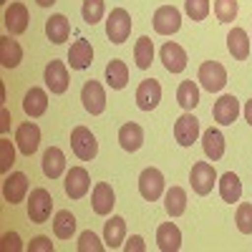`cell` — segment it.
Instances as JSON below:
<instances>
[{"label":"cell","instance_id":"obj_13","mask_svg":"<svg viewBox=\"0 0 252 252\" xmlns=\"http://www.w3.org/2000/svg\"><path fill=\"white\" fill-rule=\"evenodd\" d=\"M240 101H237V96H232V94H224V96H220L217 101H215V109H212V116H215V121L220 124V126H232L235 121H237V116H240Z\"/></svg>","mask_w":252,"mask_h":252},{"label":"cell","instance_id":"obj_2","mask_svg":"<svg viewBox=\"0 0 252 252\" xmlns=\"http://www.w3.org/2000/svg\"><path fill=\"white\" fill-rule=\"evenodd\" d=\"M51 212H53V197L48 189L43 187H35L31 189V197H28V220L33 224H43L51 220Z\"/></svg>","mask_w":252,"mask_h":252},{"label":"cell","instance_id":"obj_35","mask_svg":"<svg viewBox=\"0 0 252 252\" xmlns=\"http://www.w3.org/2000/svg\"><path fill=\"white\" fill-rule=\"evenodd\" d=\"M103 13H106V5H103V0H83L81 15H83V20H86L89 26H96L98 20L103 18Z\"/></svg>","mask_w":252,"mask_h":252},{"label":"cell","instance_id":"obj_32","mask_svg":"<svg viewBox=\"0 0 252 252\" xmlns=\"http://www.w3.org/2000/svg\"><path fill=\"white\" fill-rule=\"evenodd\" d=\"M53 232L58 240H71L76 232V217L71 215V209H58L53 215Z\"/></svg>","mask_w":252,"mask_h":252},{"label":"cell","instance_id":"obj_42","mask_svg":"<svg viewBox=\"0 0 252 252\" xmlns=\"http://www.w3.org/2000/svg\"><path fill=\"white\" fill-rule=\"evenodd\" d=\"M26 250H28V252H53V242H51L48 237H43V235H38V237L31 240V245H28Z\"/></svg>","mask_w":252,"mask_h":252},{"label":"cell","instance_id":"obj_5","mask_svg":"<svg viewBox=\"0 0 252 252\" xmlns=\"http://www.w3.org/2000/svg\"><path fill=\"white\" fill-rule=\"evenodd\" d=\"M71 149H73V154L81 161H91L98 154V141L91 134V129H86V126H76V129L71 131Z\"/></svg>","mask_w":252,"mask_h":252},{"label":"cell","instance_id":"obj_7","mask_svg":"<svg viewBox=\"0 0 252 252\" xmlns=\"http://www.w3.org/2000/svg\"><path fill=\"white\" fill-rule=\"evenodd\" d=\"M81 101H83V109H86L91 116H98V114L106 111V91H103V86L94 78H89L86 83H83Z\"/></svg>","mask_w":252,"mask_h":252},{"label":"cell","instance_id":"obj_38","mask_svg":"<svg viewBox=\"0 0 252 252\" xmlns=\"http://www.w3.org/2000/svg\"><path fill=\"white\" fill-rule=\"evenodd\" d=\"M235 222H237V229L242 235H252V204L250 202H242L235 212Z\"/></svg>","mask_w":252,"mask_h":252},{"label":"cell","instance_id":"obj_6","mask_svg":"<svg viewBox=\"0 0 252 252\" xmlns=\"http://www.w3.org/2000/svg\"><path fill=\"white\" fill-rule=\"evenodd\" d=\"M164 174L157 169V166H146V169L139 174V194L146 202H157L164 194Z\"/></svg>","mask_w":252,"mask_h":252},{"label":"cell","instance_id":"obj_9","mask_svg":"<svg viewBox=\"0 0 252 252\" xmlns=\"http://www.w3.org/2000/svg\"><path fill=\"white\" fill-rule=\"evenodd\" d=\"M43 81H46V86L51 89V94L61 96V94H66L68 86H71V81H68V66L63 61H51L46 71H43Z\"/></svg>","mask_w":252,"mask_h":252},{"label":"cell","instance_id":"obj_8","mask_svg":"<svg viewBox=\"0 0 252 252\" xmlns=\"http://www.w3.org/2000/svg\"><path fill=\"white\" fill-rule=\"evenodd\" d=\"M199 136H202L199 119H197L192 111H184V114L174 121V139H177V144H179V146H192Z\"/></svg>","mask_w":252,"mask_h":252},{"label":"cell","instance_id":"obj_15","mask_svg":"<svg viewBox=\"0 0 252 252\" xmlns=\"http://www.w3.org/2000/svg\"><path fill=\"white\" fill-rule=\"evenodd\" d=\"M161 101V83L157 78H144L136 89V106L141 111H154Z\"/></svg>","mask_w":252,"mask_h":252},{"label":"cell","instance_id":"obj_44","mask_svg":"<svg viewBox=\"0 0 252 252\" xmlns=\"http://www.w3.org/2000/svg\"><path fill=\"white\" fill-rule=\"evenodd\" d=\"M0 116H3V124H0V131H3V136H5V134L10 131V121H13V119H10V111H8L5 106H3V111H0Z\"/></svg>","mask_w":252,"mask_h":252},{"label":"cell","instance_id":"obj_1","mask_svg":"<svg viewBox=\"0 0 252 252\" xmlns=\"http://www.w3.org/2000/svg\"><path fill=\"white\" fill-rule=\"evenodd\" d=\"M131 28H134V23H131V15H129L126 8H114L109 13V18H106V35H109L111 43H116V46L126 43L129 35H131Z\"/></svg>","mask_w":252,"mask_h":252},{"label":"cell","instance_id":"obj_3","mask_svg":"<svg viewBox=\"0 0 252 252\" xmlns=\"http://www.w3.org/2000/svg\"><path fill=\"white\" fill-rule=\"evenodd\" d=\"M197 81H199V86L209 94H217L224 89V83H227V71L220 61H204L199 71H197Z\"/></svg>","mask_w":252,"mask_h":252},{"label":"cell","instance_id":"obj_46","mask_svg":"<svg viewBox=\"0 0 252 252\" xmlns=\"http://www.w3.org/2000/svg\"><path fill=\"white\" fill-rule=\"evenodd\" d=\"M35 3H38L40 8H51V5L56 3V0H35Z\"/></svg>","mask_w":252,"mask_h":252},{"label":"cell","instance_id":"obj_26","mask_svg":"<svg viewBox=\"0 0 252 252\" xmlns=\"http://www.w3.org/2000/svg\"><path fill=\"white\" fill-rule=\"evenodd\" d=\"M202 149L209 161H220L224 157V134L220 129H207L202 134Z\"/></svg>","mask_w":252,"mask_h":252},{"label":"cell","instance_id":"obj_21","mask_svg":"<svg viewBox=\"0 0 252 252\" xmlns=\"http://www.w3.org/2000/svg\"><path fill=\"white\" fill-rule=\"evenodd\" d=\"M23 111L26 116L31 119H38V116H43L48 111V94L43 89H38V86H31L23 96Z\"/></svg>","mask_w":252,"mask_h":252},{"label":"cell","instance_id":"obj_22","mask_svg":"<svg viewBox=\"0 0 252 252\" xmlns=\"http://www.w3.org/2000/svg\"><path fill=\"white\" fill-rule=\"evenodd\" d=\"M40 169L48 179H58L63 172H66V154H63L58 146H48L43 152V159H40Z\"/></svg>","mask_w":252,"mask_h":252},{"label":"cell","instance_id":"obj_16","mask_svg":"<svg viewBox=\"0 0 252 252\" xmlns=\"http://www.w3.org/2000/svg\"><path fill=\"white\" fill-rule=\"evenodd\" d=\"M28 8L23 3H10L3 13V23H5V31L10 35H20V33H26L28 31Z\"/></svg>","mask_w":252,"mask_h":252},{"label":"cell","instance_id":"obj_4","mask_svg":"<svg viewBox=\"0 0 252 252\" xmlns=\"http://www.w3.org/2000/svg\"><path fill=\"white\" fill-rule=\"evenodd\" d=\"M217 172H215V166L209 164V161H197L194 166H192V172H189V184H192V189H194V194H199V197H207L209 192L215 189V184H217Z\"/></svg>","mask_w":252,"mask_h":252},{"label":"cell","instance_id":"obj_23","mask_svg":"<svg viewBox=\"0 0 252 252\" xmlns=\"http://www.w3.org/2000/svg\"><path fill=\"white\" fill-rule=\"evenodd\" d=\"M157 247L161 252H177L182 247V232L174 222H164L157 227Z\"/></svg>","mask_w":252,"mask_h":252},{"label":"cell","instance_id":"obj_40","mask_svg":"<svg viewBox=\"0 0 252 252\" xmlns=\"http://www.w3.org/2000/svg\"><path fill=\"white\" fill-rule=\"evenodd\" d=\"M15 164V146L10 144V139H0V172L8 174L10 166Z\"/></svg>","mask_w":252,"mask_h":252},{"label":"cell","instance_id":"obj_14","mask_svg":"<svg viewBox=\"0 0 252 252\" xmlns=\"http://www.w3.org/2000/svg\"><path fill=\"white\" fill-rule=\"evenodd\" d=\"M28 194V177L23 172H13V174H5L3 179V199L13 207V204H20Z\"/></svg>","mask_w":252,"mask_h":252},{"label":"cell","instance_id":"obj_41","mask_svg":"<svg viewBox=\"0 0 252 252\" xmlns=\"http://www.w3.org/2000/svg\"><path fill=\"white\" fill-rule=\"evenodd\" d=\"M0 250L3 252H20V250H26V245L20 242L18 232H5L3 237H0Z\"/></svg>","mask_w":252,"mask_h":252},{"label":"cell","instance_id":"obj_31","mask_svg":"<svg viewBox=\"0 0 252 252\" xmlns=\"http://www.w3.org/2000/svg\"><path fill=\"white\" fill-rule=\"evenodd\" d=\"M106 83L114 91H121L126 83H129V66H126L121 58L109 61V66H106Z\"/></svg>","mask_w":252,"mask_h":252},{"label":"cell","instance_id":"obj_24","mask_svg":"<svg viewBox=\"0 0 252 252\" xmlns=\"http://www.w3.org/2000/svg\"><path fill=\"white\" fill-rule=\"evenodd\" d=\"M23 61V48L18 40H13L10 35H0V66L3 68H18Z\"/></svg>","mask_w":252,"mask_h":252},{"label":"cell","instance_id":"obj_36","mask_svg":"<svg viewBox=\"0 0 252 252\" xmlns=\"http://www.w3.org/2000/svg\"><path fill=\"white\" fill-rule=\"evenodd\" d=\"M237 0H215V15L220 23H232V20L237 18Z\"/></svg>","mask_w":252,"mask_h":252},{"label":"cell","instance_id":"obj_39","mask_svg":"<svg viewBox=\"0 0 252 252\" xmlns=\"http://www.w3.org/2000/svg\"><path fill=\"white\" fill-rule=\"evenodd\" d=\"M209 0H184V13L192 18V20H204L207 15H209Z\"/></svg>","mask_w":252,"mask_h":252},{"label":"cell","instance_id":"obj_17","mask_svg":"<svg viewBox=\"0 0 252 252\" xmlns=\"http://www.w3.org/2000/svg\"><path fill=\"white\" fill-rule=\"evenodd\" d=\"M116 204V194H114V189L109 182H98L94 187V194H91V207H94V212L98 217H109L111 215V209Z\"/></svg>","mask_w":252,"mask_h":252},{"label":"cell","instance_id":"obj_34","mask_svg":"<svg viewBox=\"0 0 252 252\" xmlns=\"http://www.w3.org/2000/svg\"><path fill=\"white\" fill-rule=\"evenodd\" d=\"M177 103L184 111H192L197 103H199V86L194 81H182L179 89H177Z\"/></svg>","mask_w":252,"mask_h":252},{"label":"cell","instance_id":"obj_10","mask_svg":"<svg viewBox=\"0 0 252 252\" xmlns=\"http://www.w3.org/2000/svg\"><path fill=\"white\" fill-rule=\"evenodd\" d=\"M63 189L71 199H83L91 189V177L83 166H71L66 172V182H63Z\"/></svg>","mask_w":252,"mask_h":252},{"label":"cell","instance_id":"obj_20","mask_svg":"<svg viewBox=\"0 0 252 252\" xmlns=\"http://www.w3.org/2000/svg\"><path fill=\"white\" fill-rule=\"evenodd\" d=\"M103 242H106L109 250H116V247H124L126 242V220L114 215L103 222Z\"/></svg>","mask_w":252,"mask_h":252},{"label":"cell","instance_id":"obj_18","mask_svg":"<svg viewBox=\"0 0 252 252\" xmlns=\"http://www.w3.org/2000/svg\"><path fill=\"white\" fill-rule=\"evenodd\" d=\"M159 56H161L164 68L169 73H182L187 68V51L179 43H174V40H166L159 51Z\"/></svg>","mask_w":252,"mask_h":252},{"label":"cell","instance_id":"obj_45","mask_svg":"<svg viewBox=\"0 0 252 252\" xmlns=\"http://www.w3.org/2000/svg\"><path fill=\"white\" fill-rule=\"evenodd\" d=\"M242 114H245V119H247V124L252 126V98L245 103V109H242Z\"/></svg>","mask_w":252,"mask_h":252},{"label":"cell","instance_id":"obj_25","mask_svg":"<svg viewBox=\"0 0 252 252\" xmlns=\"http://www.w3.org/2000/svg\"><path fill=\"white\" fill-rule=\"evenodd\" d=\"M46 35L51 43L61 46V43H66L68 35H71V23H68V18L63 15V13H56L46 20Z\"/></svg>","mask_w":252,"mask_h":252},{"label":"cell","instance_id":"obj_28","mask_svg":"<svg viewBox=\"0 0 252 252\" xmlns=\"http://www.w3.org/2000/svg\"><path fill=\"white\" fill-rule=\"evenodd\" d=\"M119 144H121L124 152H139L141 144H144V129L134 121L124 124L119 129Z\"/></svg>","mask_w":252,"mask_h":252},{"label":"cell","instance_id":"obj_29","mask_svg":"<svg viewBox=\"0 0 252 252\" xmlns=\"http://www.w3.org/2000/svg\"><path fill=\"white\" fill-rule=\"evenodd\" d=\"M217 184H220V197H222L227 204L240 202V197H242V182H240V177H237L235 172H224V174L217 179Z\"/></svg>","mask_w":252,"mask_h":252},{"label":"cell","instance_id":"obj_11","mask_svg":"<svg viewBox=\"0 0 252 252\" xmlns=\"http://www.w3.org/2000/svg\"><path fill=\"white\" fill-rule=\"evenodd\" d=\"M15 144H18L20 154L33 157L38 152V146H40V129H38V124H33V121L20 124L15 129Z\"/></svg>","mask_w":252,"mask_h":252},{"label":"cell","instance_id":"obj_33","mask_svg":"<svg viewBox=\"0 0 252 252\" xmlns=\"http://www.w3.org/2000/svg\"><path fill=\"white\" fill-rule=\"evenodd\" d=\"M134 61H136V68L146 71L152 66V61H154V40L149 35H141L136 40V46H134Z\"/></svg>","mask_w":252,"mask_h":252},{"label":"cell","instance_id":"obj_27","mask_svg":"<svg viewBox=\"0 0 252 252\" xmlns=\"http://www.w3.org/2000/svg\"><path fill=\"white\" fill-rule=\"evenodd\" d=\"M227 51L235 61H247L250 56V35L245 28H232L227 33Z\"/></svg>","mask_w":252,"mask_h":252},{"label":"cell","instance_id":"obj_43","mask_svg":"<svg viewBox=\"0 0 252 252\" xmlns=\"http://www.w3.org/2000/svg\"><path fill=\"white\" fill-rule=\"evenodd\" d=\"M124 250H126V252H144V250H146V245H144V237H139V235H131L129 240L124 242Z\"/></svg>","mask_w":252,"mask_h":252},{"label":"cell","instance_id":"obj_30","mask_svg":"<svg viewBox=\"0 0 252 252\" xmlns=\"http://www.w3.org/2000/svg\"><path fill=\"white\" fill-rule=\"evenodd\" d=\"M164 209L169 217H182L187 212V192L182 187H169L164 192Z\"/></svg>","mask_w":252,"mask_h":252},{"label":"cell","instance_id":"obj_47","mask_svg":"<svg viewBox=\"0 0 252 252\" xmlns=\"http://www.w3.org/2000/svg\"><path fill=\"white\" fill-rule=\"evenodd\" d=\"M0 3H8V0H0Z\"/></svg>","mask_w":252,"mask_h":252},{"label":"cell","instance_id":"obj_37","mask_svg":"<svg viewBox=\"0 0 252 252\" xmlns=\"http://www.w3.org/2000/svg\"><path fill=\"white\" fill-rule=\"evenodd\" d=\"M78 252H103L106 250V242H101L91 229H86V232H81L78 235Z\"/></svg>","mask_w":252,"mask_h":252},{"label":"cell","instance_id":"obj_19","mask_svg":"<svg viewBox=\"0 0 252 252\" xmlns=\"http://www.w3.org/2000/svg\"><path fill=\"white\" fill-rule=\"evenodd\" d=\"M94 63V48H91V40L86 38H78L76 43H71L68 48V66L73 71H86Z\"/></svg>","mask_w":252,"mask_h":252},{"label":"cell","instance_id":"obj_12","mask_svg":"<svg viewBox=\"0 0 252 252\" xmlns=\"http://www.w3.org/2000/svg\"><path fill=\"white\" fill-rule=\"evenodd\" d=\"M182 28V13L174 5H161L154 10V31L159 35H174Z\"/></svg>","mask_w":252,"mask_h":252}]
</instances>
